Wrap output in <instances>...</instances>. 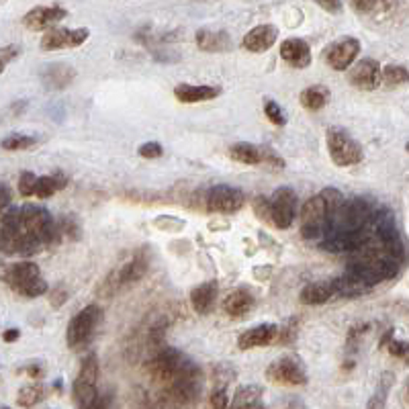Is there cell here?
<instances>
[{
  "label": "cell",
  "instance_id": "6da1fadb",
  "mask_svg": "<svg viewBox=\"0 0 409 409\" xmlns=\"http://www.w3.org/2000/svg\"><path fill=\"white\" fill-rule=\"evenodd\" d=\"M57 230L50 211L37 205L13 207L2 213V252L33 256L54 244Z\"/></svg>",
  "mask_w": 409,
  "mask_h": 409
},
{
  "label": "cell",
  "instance_id": "7a4b0ae2",
  "mask_svg": "<svg viewBox=\"0 0 409 409\" xmlns=\"http://www.w3.org/2000/svg\"><path fill=\"white\" fill-rule=\"evenodd\" d=\"M344 195L338 189H323L321 193L311 196L301 209V233L305 240H323L332 225L334 219L344 205Z\"/></svg>",
  "mask_w": 409,
  "mask_h": 409
},
{
  "label": "cell",
  "instance_id": "3957f363",
  "mask_svg": "<svg viewBox=\"0 0 409 409\" xmlns=\"http://www.w3.org/2000/svg\"><path fill=\"white\" fill-rule=\"evenodd\" d=\"M4 283L25 299H35L47 293V283L41 279L35 262H15L4 268Z\"/></svg>",
  "mask_w": 409,
  "mask_h": 409
},
{
  "label": "cell",
  "instance_id": "277c9868",
  "mask_svg": "<svg viewBox=\"0 0 409 409\" xmlns=\"http://www.w3.org/2000/svg\"><path fill=\"white\" fill-rule=\"evenodd\" d=\"M147 264H150V256H147V250H138L129 256V260H125L121 267L117 270H113L105 279V283L99 286V293L103 297H111L113 293H117L119 288H125V286L133 285L142 279L147 270Z\"/></svg>",
  "mask_w": 409,
  "mask_h": 409
},
{
  "label": "cell",
  "instance_id": "5b68a950",
  "mask_svg": "<svg viewBox=\"0 0 409 409\" xmlns=\"http://www.w3.org/2000/svg\"><path fill=\"white\" fill-rule=\"evenodd\" d=\"M99 358L96 354H89L82 360V366H80V373L74 381V401L78 409H94V405L99 403L101 395L96 389V383H99Z\"/></svg>",
  "mask_w": 409,
  "mask_h": 409
},
{
  "label": "cell",
  "instance_id": "8992f818",
  "mask_svg": "<svg viewBox=\"0 0 409 409\" xmlns=\"http://www.w3.org/2000/svg\"><path fill=\"white\" fill-rule=\"evenodd\" d=\"M101 321H103V311L96 305H86L80 313H76L66 330V342L72 350H80L89 346Z\"/></svg>",
  "mask_w": 409,
  "mask_h": 409
},
{
  "label": "cell",
  "instance_id": "52a82bcc",
  "mask_svg": "<svg viewBox=\"0 0 409 409\" xmlns=\"http://www.w3.org/2000/svg\"><path fill=\"white\" fill-rule=\"evenodd\" d=\"M325 143H327L330 158H332V162H334L336 166L348 168V166H354V164L362 160V147H360V143L356 142L346 129L330 127L327 133H325Z\"/></svg>",
  "mask_w": 409,
  "mask_h": 409
},
{
  "label": "cell",
  "instance_id": "ba28073f",
  "mask_svg": "<svg viewBox=\"0 0 409 409\" xmlns=\"http://www.w3.org/2000/svg\"><path fill=\"white\" fill-rule=\"evenodd\" d=\"M186 358L180 354L174 348H164L160 352L152 356L147 360V373L152 374L154 381L162 383H172L178 376V373L186 366Z\"/></svg>",
  "mask_w": 409,
  "mask_h": 409
},
{
  "label": "cell",
  "instance_id": "9c48e42d",
  "mask_svg": "<svg viewBox=\"0 0 409 409\" xmlns=\"http://www.w3.org/2000/svg\"><path fill=\"white\" fill-rule=\"evenodd\" d=\"M297 217V195L293 189L281 186L270 201V223L279 230H288Z\"/></svg>",
  "mask_w": 409,
  "mask_h": 409
},
{
  "label": "cell",
  "instance_id": "30bf717a",
  "mask_svg": "<svg viewBox=\"0 0 409 409\" xmlns=\"http://www.w3.org/2000/svg\"><path fill=\"white\" fill-rule=\"evenodd\" d=\"M360 52V41L354 37H342L323 50V60L332 70H348Z\"/></svg>",
  "mask_w": 409,
  "mask_h": 409
},
{
  "label": "cell",
  "instance_id": "8fae6325",
  "mask_svg": "<svg viewBox=\"0 0 409 409\" xmlns=\"http://www.w3.org/2000/svg\"><path fill=\"white\" fill-rule=\"evenodd\" d=\"M267 379L270 383H279V385H288V387H297L307 383V374L301 362L293 356H285L274 360L267 369Z\"/></svg>",
  "mask_w": 409,
  "mask_h": 409
},
{
  "label": "cell",
  "instance_id": "7c38bea8",
  "mask_svg": "<svg viewBox=\"0 0 409 409\" xmlns=\"http://www.w3.org/2000/svg\"><path fill=\"white\" fill-rule=\"evenodd\" d=\"M203 387V376L193 362H186V366L178 373V376L170 383V393L180 403L195 401Z\"/></svg>",
  "mask_w": 409,
  "mask_h": 409
},
{
  "label": "cell",
  "instance_id": "4fadbf2b",
  "mask_svg": "<svg viewBox=\"0 0 409 409\" xmlns=\"http://www.w3.org/2000/svg\"><path fill=\"white\" fill-rule=\"evenodd\" d=\"M244 193L230 184H217L207 193V209L211 213H235L244 207Z\"/></svg>",
  "mask_w": 409,
  "mask_h": 409
},
{
  "label": "cell",
  "instance_id": "5bb4252c",
  "mask_svg": "<svg viewBox=\"0 0 409 409\" xmlns=\"http://www.w3.org/2000/svg\"><path fill=\"white\" fill-rule=\"evenodd\" d=\"M348 82L358 90H376L383 84V70L381 64L373 57H364L358 64L352 66V70L348 72Z\"/></svg>",
  "mask_w": 409,
  "mask_h": 409
},
{
  "label": "cell",
  "instance_id": "9a60e30c",
  "mask_svg": "<svg viewBox=\"0 0 409 409\" xmlns=\"http://www.w3.org/2000/svg\"><path fill=\"white\" fill-rule=\"evenodd\" d=\"M90 31L86 27L82 29H50L41 37V50L52 52L62 47H78L89 39Z\"/></svg>",
  "mask_w": 409,
  "mask_h": 409
},
{
  "label": "cell",
  "instance_id": "2e32d148",
  "mask_svg": "<svg viewBox=\"0 0 409 409\" xmlns=\"http://www.w3.org/2000/svg\"><path fill=\"white\" fill-rule=\"evenodd\" d=\"M66 15H68L66 9H62L57 4H54V6H35L23 17V23H25V27H29L33 31H50L55 23H60Z\"/></svg>",
  "mask_w": 409,
  "mask_h": 409
},
{
  "label": "cell",
  "instance_id": "e0dca14e",
  "mask_svg": "<svg viewBox=\"0 0 409 409\" xmlns=\"http://www.w3.org/2000/svg\"><path fill=\"white\" fill-rule=\"evenodd\" d=\"M279 338V325L276 323H260L246 330L237 338V348L240 350H252V348H262L270 346L274 340Z\"/></svg>",
  "mask_w": 409,
  "mask_h": 409
},
{
  "label": "cell",
  "instance_id": "ac0fdd59",
  "mask_svg": "<svg viewBox=\"0 0 409 409\" xmlns=\"http://www.w3.org/2000/svg\"><path fill=\"white\" fill-rule=\"evenodd\" d=\"M276 37H279V29L274 25H270V23L258 25L242 39V47L250 54H264L267 50L274 45Z\"/></svg>",
  "mask_w": 409,
  "mask_h": 409
},
{
  "label": "cell",
  "instance_id": "d6986e66",
  "mask_svg": "<svg viewBox=\"0 0 409 409\" xmlns=\"http://www.w3.org/2000/svg\"><path fill=\"white\" fill-rule=\"evenodd\" d=\"M196 45L201 52L207 54H223L232 50V37L221 29H198L196 31Z\"/></svg>",
  "mask_w": 409,
  "mask_h": 409
},
{
  "label": "cell",
  "instance_id": "ffe728a7",
  "mask_svg": "<svg viewBox=\"0 0 409 409\" xmlns=\"http://www.w3.org/2000/svg\"><path fill=\"white\" fill-rule=\"evenodd\" d=\"M39 76H41V82H43L45 89L62 90L70 86L72 80L76 78V70L72 68L70 64L54 62V64H47L43 70L39 72Z\"/></svg>",
  "mask_w": 409,
  "mask_h": 409
},
{
  "label": "cell",
  "instance_id": "44dd1931",
  "mask_svg": "<svg viewBox=\"0 0 409 409\" xmlns=\"http://www.w3.org/2000/svg\"><path fill=\"white\" fill-rule=\"evenodd\" d=\"M281 57L293 68H307L311 64V50L299 37H288L281 43Z\"/></svg>",
  "mask_w": 409,
  "mask_h": 409
},
{
  "label": "cell",
  "instance_id": "7402d4cb",
  "mask_svg": "<svg viewBox=\"0 0 409 409\" xmlns=\"http://www.w3.org/2000/svg\"><path fill=\"white\" fill-rule=\"evenodd\" d=\"M254 305H256V299L248 288H235L223 299L221 307H223L225 315H230V318H244L254 309Z\"/></svg>",
  "mask_w": 409,
  "mask_h": 409
},
{
  "label": "cell",
  "instance_id": "603a6c76",
  "mask_svg": "<svg viewBox=\"0 0 409 409\" xmlns=\"http://www.w3.org/2000/svg\"><path fill=\"white\" fill-rule=\"evenodd\" d=\"M221 94L219 86H193V84H178L174 89V96L184 105H196L213 101Z\"/></svg>",
  "mask_w": 409,
  "mask_h": 409
},
{
  "label": "cell",
  "instance_id": "cb8c5ba5",
  "mask_svg": "<svg viewBox=\"0 0 409 409\" xmlns=\"http://www.w3.org/2000/svg\"><path fill=\"white\" fill-rule=\"evenodd\" d=\"M264 154H267V145H256L250 142L233 143L230 147V158L246 166H262Z\"/></svg>",
  "mask_w": 409,
  "mask_h": 409
},
{
  "label": "cell",
  "instance_id": "d4e9b609",
  "mask_svg": "<svg viewBox=\"0 0 409 409\" xmlns=\"http://www.w3.org/2000/svg\"><path fill=\"white\" fill-rule=\"evenodd\" d=\"M217 295H219V286H217L215 281L203 283V285L193 288V293H191V305H193V309H195L198 315H207L215 307Z\"/></svg>",
  "mask_w": 409,
  "mask_h": 409
},
{
  "label": "cell",
  "instance_id": "484cf974",
  "mask_svg": "<svg viewBox=\"0 0 409 409\" xmlns=\"http://www.w3.org/2000/svg\"><path fill=\"white\" fill-rule=\"evenodd\" d=\"M336 286L334 281H321V283H311V285L303 286V291L299 293V301L303 305H323V303L332 301L336 297Z\"/></svg>",
  "mask_w": 409,
  "mask_h": 409
},
{
  "label": "cell",
  "instance_id": "4316f807",
  "mask_svg": "<svg viewBox=\"0 0 409 409\" xmlns=\"http://www.w3.org/2000/svg\"><path fill=\"white\" fill-rule=\"evenodd\" d=\"M262 387L258 385H246L242 389H237L233 397L232 409H267L262 401Z\"/></svg>",
  "mask_w": 409,
  "mask_h": 409
},
{
  "label": "cell",
  "instance_id": "83f0119b",
  "mask_svg": "<svg viewBox=\"0 0 409 409\" xmlns=\"http://www.w3.org/2000/svg\"><path fill=\"white\" fill-rule=\"evenodd\" d=\"M330 96H332V92L325 86H309L299 94V103L307 111H320L330 103Z\"/></svg>",
  "mask_w": 409,
  "mask_h": 409
},
{
  "label": "cell",
  "instance_id": "f1b7e54d",
  "mask_svg": "<svg viewBox=\"0 0 409 409\" xmlns=\"http://www.w3.org/2000/svg\"><path fill=\"white\" fill-rule=\"evenodd\" d=\"M68 186V178L64 174H54V177H39L37 178V189L35 196L37 198H50L54 196L57 191L66 189Z\"/></svg>",
  "mask_w": 409,
  "mask_h": 409
},
{
  "label": "cell",
  "instance_id": "f546056e",
  "mask_svg": "<svg viewBox=\"0 0 409 409\" xmlns=\"http://www.w3.org/2000/svg\"><path fill=\"white\" fill-rule=\"evenodd\" d=\"M45 397V387L43 385H27V387H23L21 391H18V405L21 408H33V405H37L41 399Z\"/></svg>",
  "mask_w": 409,
  "mask_h": 409
},
{
  "label": "cell",
  "instance_id": "4dcf8cb0",
  "mask_svg": "<svg viewBox=\"0 0 409 409\" xmlns=\"http://www.w3.org/2000/svg\"><path fill=\"white\" fill-rule=\"evenodd\" d=\"M383 82L387 86H401V84L409 82V70L399 64H389L383 68Z\"/></svg>",
  "mask_w": 409,
  "mask_h": 409
},
{
  "label": "cell",
  "instance_id": "1f68e13d",
  "mask_svg": "<svg viewBox=\"0 0 409 409\" xmlns=\"http://www.w3.org/2000/svg\"><path fill=\"white\" fill-rule=\"evenodd\" d=\"M35 138L33 135H23V133H15V135H9V138H4V142H2V147L6 150V152H21V150H29V147H33L35 145Z\"/></svg>",
  "mask_w": 409,
  "mask_h": 409
},
{
  "label": "cell",
  "instance_id": "d6a6232c",
  "mask_svg": "<svg viewBox=\"0 0 409 409\" xmlns=\"http://www.w3.org/2000/svg\"><path fill=\"white\" fill-rule=\"evenodd\" d=\"M389 383H393V374L385 373L383 374V383H381V389L374 393L369 401L366 409H385V401H387V389H389Z\"/></svg>",
  "mask_w": 409,
  "mask_h": 409
},
{
  "label": "cell",
  "instance_id": "836d02e7",
  "mask_svg": "<svg viewBox=\"0 0 409 409\" xmlns=\"http://www.w3.org/2000/svg\"><path fill=\"white\" fill-rule=\"evenodd\" d=\"M264 115H267V119L272 125H276V127H283L286 123V117H285V111L283 107L279 105V103H274V101H267V105H264Z\"/></svg>",
  "mask_w": 409,
  "mask_h": 409
},
{
  "label": "cell",
  "instance_id": "e575fe53",
  "mask_svg": "<svg viewBox=\"0 0 409 409\" xmlns=\"http://www.w3.org/2000/svg\"><path fill=\"white\" fill-rule=\"evenodd\" d=\"M37 178L33 172H23L18 177V193L23 196H35L37 189Z\"/></svg>",
  "mask_w": 409,
  "mask_h": 409
},
{
  "label": "cell",
  "instance_id": "d590c367",
  "mask_svg": "<svg viewBox=\"0 0 409 409\" xmlns=\"http://www.w3.org/2000/svg\"><path fill=\"white\" fill-rule=\"evenodd\" d=\"M138 154H140L142 158H147V160H156V158H160L162 154H164V147H162L158 142H147L140 145Z\"/></svg>",
  "mask_w": 409,
  "mask_h": 409
},
{
  "label": "cell",
  "instance_id": "8d00e7d4",
  "mask_svg": "<svg viewBox=\"0 0 409 409\" xmlns=\"http://www.w3.org/2000/svg\"><path fill=\"white\" fill-rule=\"evenodd\" d=\"M264 168L268 170H272V172H281L283 168H285V160L276 154V152H272L270 147H267V154H264V164H262Z\"/></svg>",
  "mask_w": 409,
  "mask_h": 409
},
{
  "label": "cell",
  "instance_id": "74e56055",
  "mask_svg": "<svg viewBox=\"0 0 409 409\" xmlns=\"http://www.w3.org/2000/svg\"><path fill=\"white\" fill-rule=\"evenodd\" d=\"M252 207H254V213L258 215L260 219H264L270 223V201L264 198V196H256L254 198V203H252Z\"/></svg>",
  "mask_w": 409,
  "mask_h": 409
},
{
  "label": "cell",
  "instance_id": "f35d334b",
  "mask_svg": "<svg viewBox=\"0 0 409 409\" xmlns=\"http://www.w3.org/2000/svg\"><path fill=\"white\" fill-rule=\"evenodd\" d=\"M389 354L397 356V358H401L405 364H409V342H397V340H393L391 344H389Z\"/></svg>",
  "mask_w": 409,
  "mask_h": 409
},
{
  "label": "cell",
  "instance_id": "ab89813d",
  "mask_svg": "<svg viewBox=\"0 0 409 409\" xmlns=\"http://www.w3.org/2000/svg\"><path fill=\"white\" fill-rule=\"evenodd\" d=\"M230 405V397H228V391L225 389H215L211 393V408L213 409H228Z\"/></svg>",
  "mask_w": 409,
  "mask_h": 409
},
{
  "label": "cell",
  "instance_id": "60d3db41",
  "mask_svg": "<svg viewBox=\"0 0 409 409\" xmlns=\"http://www.w3.org/2000/svg\"><path fill=\"white\" fill-rule=\"evenodd\" d=\"M21 54V50H18L17 45H4L2 50H0V57H2V70Z\"/></svg>",
  "mask_w": 409,
  "mask_h": 409
},
{
  "label": "cell",
  "instance_id": "b9f144b4",
  "mask_svg": "<svg viewBox=\"0 0 409 409\" xmlns=\"http://www.w3.org/2000/svg\"><path fill=\"white\" fill-rule=\"evenodd\" d=\"M350 6H352L354 11H358V13H373V11L381 9V6H385V4H381V2H373V0H371V2H360V0H358V2H352Z\"/></svg>",
  "mask_w": 409,
  "mask_h": 409
},
{
  "label": "cell",
  "instance_id": "7bdbcfd3",
  "mask_svg": "<svg viewBox=\"0 0 409 409\" xmlns=\"http://www.w3.org/2000/svg\"><path fill=\"white\" fill-rule=\"evenodd\" d=\"M50 301H52V305H54L55 309H57V307H62L64 303L68 301V293H66L62 286H57V288H54V291H52V295H50Z\"/></svg>",
  "mask_w": 409,
  "mask_h": 409
},
{
  "label": "cell",
  "instance_id": "ee69618b",
  "mask_svg": "<svg viewBox=\"0 0 409 409\" xmlns=\"http://www.w3.org/2000/svg\"><path fill=\"white\" fill-rule=\"evenodd\" d=\"M9 205H11V189L6 186V182H2V198H0L2 213H4V211H9Z\"/></svg>",
  "mask_w": 409,
  "mask_h": 409
},
{
  "label": "cell",
  "instance_id": "f6af8a7d",
  "mask_svg": "<svg viewBox=\"0 0 409 409\" xmlns=\"http://www.w3.org/2000/svg\"><path fill=\"white\" fill-rule=\"evenodd\" d=\"M323 11H330V13H340L344 6H342V2H318Z\"/></svg>",
  "mask_w": 409,
  "mask_h": 409
},
{
  "label": "cell",
  "instance_id": "bcb514c9",
  "mask_svg": "<svg viewBox=\"0 0 409 409\" xmlns=\"http://www.w3.org/2000/svg\"><path fill=\"white\" fill-rule=\"evenodd\" d=\"M18 336H21V332L13 327V330H6V332L2 334V340H4V342H15V340H18Z\"/></svg>",
  "mask_w": 409,
  "mask_h": 409
},
{
  "label": "cell",
  "instance_id": "7dc6e473",
  "mask_svg": "<svg viewBox=\"0 0 409 409\" xmlns=\"http://www.w3.org/2000/svg\"><path fill=\"white\" fill-rule=\"evenodd\" d=\"M27 373L31 374V376H37V379H39V376L43 374V371H41L39 366H29V369H27Z\"/></svg>",
  "mask_w": 409,
  "mask_h": 409
},
{
  "label": "cell",
  "instance_id": "c3c4849f",
  "mask_svg": "<svg viewBox=\"0 0 409 409\" xmlns=\"http://www.w3.org/2000/svg\"><path fill=\"white\" fill-rule=\"evenodd\" d=\"M405 147H408V152H409V143H408V145H405Z\"/></svg>",
  "mask_w": 409,
  "mask_h": 409
},
{
  "label": "cell",
  "instance_id": "681fc988",
  "mask_svg": "<svg viewBox=\"0 0 409 409\" xmlns=\"http://www.w3.org/2000/svg\"><path fill=\"white\" fill-rule=\"evenodd\" d=\"M2 409H9V408H2Z\"/></svg>",
  "mask_w": 409,
  "mask_h": 409
},
{
  "label": "cell",
  "instance_id": "f907efd6",
  "mask_svg": "<svg viewBox=\"0 0 409 409\" xmlns=\"http://www.w3.org/2000/svg\"><path fill=\"white\" fill-rule=\"evenodd\" d=\"M408 393H409V389H408Z\"/></svg>",
  "mask_w": 409,
  "mask_h": 409
}]
</instances>
